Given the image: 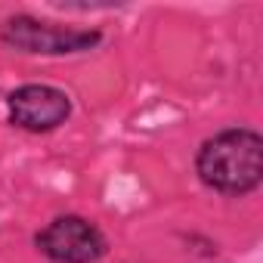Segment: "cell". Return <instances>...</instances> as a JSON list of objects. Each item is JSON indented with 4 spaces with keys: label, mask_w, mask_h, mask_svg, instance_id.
<instances>
[{
    "label": "cell",
    "mask_w": 263,
    "mask_h": 263,
    "mask_svg": "<svg viewBox=\"0 0 263 263\" xmlns=\"http://www.w3.org/2000/svg\"><path fill=\"white\" fill-rule=\"evenodd\" d=\"M198 180L220 195H248L263 183V137L251 127H226L195 155Z\"/></svg>",
    "instance_id": "cell-1"
},
{
    "label": "cell",
    "mask_w": 263,
    "mask_h": 263,
    "mask_svg": "<svg viewBox=\"0 0 263 263\" xmlns=\"http://www.w3.org/2000/svg\"><path fill=\"white\" fill-rule=\"evenodd\" d=\"M0 41L10 50L28 53V56H78L90 53L102 44L99 28H65L56 22L34 19L28 13H16L0 25Z\"/></svg>",
    "instance_id": "cell-2"
},
{
    "label": "cell",
    "mask_w": 263,
    "mask_h": 263,
    "mask_svg": "<svg viewBox=\"0 0 263 263\" xmlns=\"http://www.w3.org/2000/svg\"><path fill=\"white\" fill-rule=\"evenodd\" d=\"M34 245L53 263H99L108 251L105 232L81 214L53 217L34 235Z\"/></svg>",
    "instance_id": "cell-3"
},
{
    "label": "cell",
    "mask_w": 263,
    "mask_h": 263,
    "mask_svg": "<svg viewBox=\"0 0 263 263\" xmlns=\"http://www.w3.org/2000/svg\"><path fill=\"white\" fill-rule=\"evenodd\" d=\"M71 96L53 84H22L7 96L10 124L25 134H53L71 118Z\"/></svg>",
    "instance_id": "cell-4"
}]
</instances>
